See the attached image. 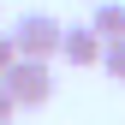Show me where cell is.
Wrapping results in <instances>:
<instances>
[{
  "label": "cell",
  "instance_id": "3",
  "mask_svg": "<svg viewBox=\"0 0 125 125\" xmlns=\"http://www.w3.org/2000/svg\"><path fill=\"white\" fill-rule=\"evenodd\" d=\"M101 48L107 42L95 36V24H66L60 30V60L66 66H101Z\"/></svg>",
  "mask_w": 125,
  "mask_h": 125
},
{
  "label": "cell",
  "instance_id": "7",
  "mask_svg": "<svg viewBox=\"0 0 125 125\" xmlns=\"http://www.w3.org/2000/svg\"><path fill=\"white\" fill-rule=\"evenodd\" d=\"M18 113V101H12V89H6V77H0V119H12Z\"/></svg>",
  "mask_w": 125,
  "mask_h": 125
},
{
  "label": "cell",
  "instance_id": "2",
  "mask_svg": "<svg viewBox=\"0 0 125 125\" xmlns=\"http://www.w3.org/2000/svg\"><path fill=\"white\" fill-rule=\"evenodd\" d=\"M60 24L54 12H24L18 24H12V48H18L24 60H60Z\"/></svg>",
  "mask_w": 125,
  "mask_h": 125
},
{
  "label": "cell",
  "instance_id": "6",
  "mask_svg": "<svg viewBox=\"0 0 125 125\" xmlns=\"http://www.w3.org/2000/svg\"><path fill=\"white\" fill-rule=\"evenodd\" d=\"M12 60H18V48H12V30H6V24H0V72H6V66H12Z\"/></svg>",
  "mask_w": 125,
  "mask_h": 125
},
{
  "label": "cell",
  "instance_id": "5",
  "mask_svg": "<svg viewBox=\"0 0 125 125\" xmlns=\"http://www.w3.org/2000/svg\"><path fill=\"white\" fill-rule=\"evenodd\" d=\"M101 72L113 77V83H125V36H119V42H107V48H101Z\"/></svg>",
  "mask_w": 125,
  "mask_h": 125
},
{
  "label": "cell",
  "instance_id": "4",
  "mask_svg": "<svg viewBox=\"0 0 125 125\" xmlns=\"http://www.w3.org/2000/svg\"><path fill=\"white\" fill-rule=\"evenodd\" d=\"M89 24H95L101 42H119L125 36V0H95V18H89Z\"/></svg>",
  "mask_w": 125,
  "mask_h": 125
},
{
  "label": "cell",
  "instance_id": "9",
  "mask_svg": "<svg viewBox=\"0 0 125 125\" xmlns=\"http://www.w3.org/2000/svg\"><path fill=\"white\" fill-rule=\"evenodd\" d=\"M0 24H6V18H0Z\"/></svg>",
  "mask_w": 125,
  "mask_h": 125
},
{
  "label": "cell",
  "instance_id": "8",
  "mask_svg": "<svg viewBox=\"0 0 125 125\" xmlns=\"http://www.w3.org/2000/svg\"><path fill=\"white\" fill-rule=\"evenodd\" d=\"M0 125H12V119H0Z\"/></svg>",
  "mask_w": 125,
  "mask_h": 125
},
{
  "label": "cell",
  "instance_id": "1",
  "mask_svg": "<svg viewBox=\"0 0 125 125\" xmlns=\"http://www.w3.org/2000/svg\"><path fill=\"white\" fill-rule=\"evenodd\" d=\"M0 77H6V89H12L18 107H48L54 101V60H24L18 54Z\"/></svg>",
  "mask_w": 125,
  "mask_h": 125
}]
</instances>
